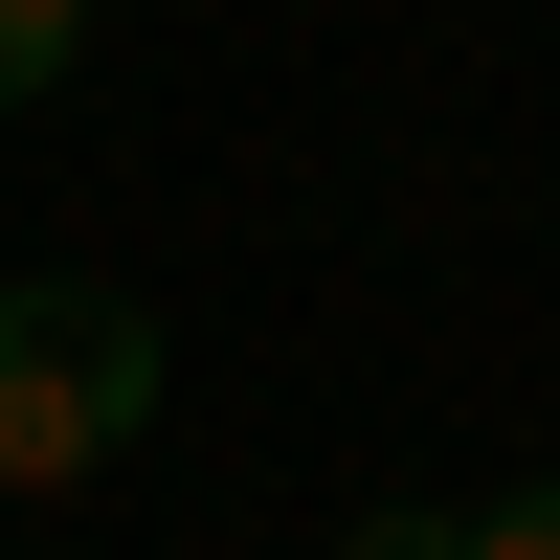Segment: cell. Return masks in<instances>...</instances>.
<instances>
[{"mask_svg": "<svg viewBox=\"0 0 560 560\" xmlns=\"http://www.w3.org/2000/svg\"><path fill=\"white\" fill-rule=\"evenodd\" d=\"M158 404H179V359H158L135 292H90V269H0V493H90Z\"/></svg>", "mask_w": 560, "mask_h": 560, "instance_id": "1", "label": "cell"}, {"mask_svg": "<svg viewBox=\"0 0 560 560\" xmlns=\"http://www.w3.org/2000/svg\"><path fill=\"white\" fill-rule=\"evenodd\" d=\"M68 45H90V0H0V113H45V90H68Z\"/></svg>", "mask_w": 560, "mask_h": 560, "instance_id": "2", "label": "cell"}, {"mask_svg": "<svg viewBox=\"0 0 560 560\" xmlns=\"http://www.w3.org/2000/svg\"><path fill=\"white\" fill-rule=\"evenodd\" d=\"M337 560H471V516H427V493H382V516H337Z\"/></svg>", "mask_w": 560, "mask_h": 560, "instance_id": "3", "label": "cell"}, {"mask_svg": "<svg viewBox=\"0 0 560 560\" xmlns=\"http://www.w3.org/2000/svg\"><path fill=\"white\" fill-rule=\"evenodd\" d=\"M471 560H560V471H538V493H493V516H471Z\"/></svg>", "mask_w": 560, "mask_h": 560, "instance_id": "4", "label": "cell"}]
</instances>
